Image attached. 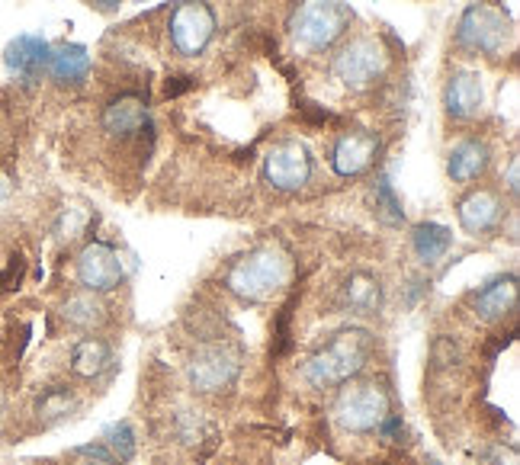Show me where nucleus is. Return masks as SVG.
Segmentation results:
<instances>
[{
	"mask_svg": "<svg viewBox=\"0 0 520 465\" xmlns=\"http://www.w3.org/2000/svg\"><path fill=\"white\" fill-rule=\"evenodd\" d=\"M373 340L366 331H341L334 334L328 347H321L309 363H305V379L318 389H328V385L347 382L354 372L363 369L366 356H370Z\"/></svg>",
	"mask_w": 520,
	"mask_h": 465,
	"instance_id": "f03ea898",
	"label": "nucleus"
},
{
	"mask_svg": "<svg viewBox=\"0 0 520 465\" xmlns=\"http://www.w3.org/2000/svg\"><path fill=\"white\" fill-rule=\"evenodd\" d=\"M411 244H415V254L424 263H437L443 254L450 251L453 235H450V228H443L437 222H427V225L415 228V238H411Z\"/></svg>",
	"mask_w": 520,
	"mask_h": 465,
	"instance_id": "412c9836",
	"label": "nucleus"
},
{
	"mask_svg": "<svg viewBox=\"0 0 520 465\" xmlns=\"http://www.w3.org/2000/svg\"><path fill=\"white\" fill-rule=\"evenodd\" d=\"M167 36H171L174 52L196 58L206 52V45L216 36V13L206 0H183L174 7L171 23H167Z\"/></svg>",
	"mask_w": 520,
	"mask_h": 465,
	"instance_id": "20e7f679",
	"label": "nucleus"
},
{
	"mask_svg": "<svg viewBox=\"0 0 520 465\" xmlns=\"http://www.w3.org/2000/svg\"><path fill=\"white\" fill-rule=\"evenodd\" d=\"M341 302H344L347 312H354V315H373L379 308V302H382L379 279L370 276V273H354L344 283Z\"/></svg>",
	"mask_w": 520,
	"mask_h": 465,
	"instance_id": "6ab92c4d",
	"label": "nucleus"
},
{
	"mask_svg": "<svg viewBox=\"0 0 520 465\" xmlns=\"http://www.w3.org/2000/svg\"><path fill=\"white\" fill-rule=\"evenodd\" d=\"M74 395L68 389H49L42 398H39V417H45V421H58V417H65L74 411Z\"/></svg>",
	"mask_w": 520,
	"mask_h": 465,
	"instance_id": "b1692460",
	"label": "nucleus"
},
{
	"mask_svg": "<svg viewBox=\"0 0 520 465\" xmlns=\"http://www.w3.org/2000/svg\"><path fill=\"white\" fill-rule=\"evenodd\" d=\"M94 4H97L100 10H116V7L122 4V0H94Z\"/></svg>",
	"mask_w": 520,
	"mask_h": 465,
	"instance_id": "cd10ccee",
	"label": "nucleus"
},
{
	"mask_svg": "<svg viewBox=\"0 0 520 465\" xmlns=\"http://www.w3.org/2000/svg\"><path fill=\"white\" fill-rule=\"evenodd\" d=\"M241 356L225 344H209L193 353L187 376L200 392H222L238 379Z\"/></svg>",
	"mask_w": 520,
	"mask_h": 465,
	"instance_id": "1a4fd4ad",
	"label": "nucleus"
},
{
	"mask_svg": "<svg viewBox=\"0 0 520 465\" xmlns=\"http://www.w3.org/2000/svg\"><path fill=\"white\" fill-rule=\"evenodd\" d=\"M81 453L94 456V459H103V462H113V453H110V449H103V446H81Z\"/></svg>",
	"mask_w": 520,
	"mask_h": 465,
	"instance_id": "a878e982",
	"label": "nucleus"
},
{
	"mask_svg": "<svg viewBox=\"0 0 520 465\" xmlns=\"http://www.w3.org/2000/svg\"><path fill=\"white\" fill-rule=\"evenodd\" d=\"M488 167V148L476 138H469V142H460L447 158V174L453 183H469L476 180L482 170Z\"/></svg>",
	"mask_w": 520,
	"mask_h": 465,
	"instance_id": "a211bd4d",
	"label": "nucleus"
},
{
	"mask_svg": "<svg viewBox=\"0 0 520 465\" xmlns=\"http://www.w3.org/2000/svg\"><path fill=\"white\" fill-rule=\"evenodd\" d=\"M148 122V103L139 93H119L103 110V129L116 138H129L135 132H142Z\"/></svg>",
	"mask_w": 520,
	"mask_h": 465,
	"instance_id": "f8f14e48",
	"label": "nucleus"
},
{
	"mask_svg": "<svg viewBox=\"0 0 520 465\" xmlns=\"http://www.w3.org/2000/svg\"><path fill=\"white\" fill-rule=\"evenodd\" d=\"M511 26L504 20V13L495 10L492 4H476L463 13L460 29H456V42L469 52L482 55H498L508 45Z\"/></svg>",
	"mask_w": 520,
	"mask_h": 465,
	"instance_id": "423d86ee",
	"label": "nucleus"
},
{
	"mask_svg": "<svg viewBox=\"0 0 520 465\" xmlns=\"http://www.w3.org/2000/svg\"><path fill=\"white\" fill-rule=\"evenodd\" d=\"M78 279L90 292H110L122 283V260L110 244L94 241L78 257Z\"/></svg>",
	"mask_w": 520,
	"mask_h": 465,
	"instance_id": "9d476101",
	"label": "nucleus"
},
{
	"mask_svg": "<svg viewBox=\"0 0 520 465\" xmlns=\"http://www.w3.org/2000/svg\"><path fill=\"white\" fill-rule=\"evenodd\" d=\"M482 103H485V90H482L479 74L456 71L447 81V90H443V106H447V113L453 119H476L482 113Z\"/></svg>",
	"mask_w": 520,
	"mask_h": 465,
	"instance_id": "ddd939ff",
	"label": "nucleus"
},
{
	"mask_svg": "<svg viewBox=\"0 0 520 465\" xmlns=\"http://www.w3.org/2000/svg\"><path fill=\"white\" fill-rule=\"evenodd\" d=\"M338 424L350 433H370L379 430L389 417V398L376 385H350L338 398Z\"/></svg>",
	"mask_w": 520,
	"mask_h": 465,
	"instance_id": "0eeeda50",
	"label": "nucleus"
},
{
	"mask_svg": "<svg viewBox=\"0 0 520 465\" xmlns=\"http://www.w3.org/2000/svg\"><path fill=\"white\" fill-rule=\"evenodd\" d=\"M379 142L370 132H344L331 148V167L338 177H357L366 167L376 161Z\"/></svg>",
	"mask_w": 520,
	"mask_h": 465,
	"instance_id": "9b49d317",
	"label": "nucleus"
},
{
	"mask_svg": "<svg viewBox=\"0 0 520 465\" xmlns=\"http://www.w3.org/2000/svg\"><path fill=\"white\" fill-rule=\"evenodd\" d=\"M514 305H517V279L514 276H498L476 292V312L485 321L504 318Z\"/></svg>",
	"mask_w": 520,
	"mask_h": 465,
	"instance_id": "dca6fc26",
	"label": "nucleus"
},
{
	"mask_svg": "<svg viewBox=\"0 0 520 465\" xmlns=\"http://www.w3.org/2000/svg\"><path fill=\"white\" fill-rule=\"evenodd\" d=\"M110 363H113V350L106 347L103 340H97V337L81 340V344L74 347V353H71V369L78 372V376H84V379L100 376V372L110 369Z\"/></svg>",
	"mask_w": 520,
	"mask_h": 465,
	"instance_id": "aec40b11",
	"label": "nucleus"
},
{
	"mask_svg": "<svg viewBox=\"0 0 520 465\" xmlns=\"http://www.w3.org/2000/svg\"><path fill=\"white\" fill-rule=\"evenodd\" d=\"M501 219V203L492 190H472L460 203V225L469 235H482V231L495 228Z\"/></svg>",
	"mask_w": 520,
	"mask_h": 465,
	"instance_id": "2eb2a0df",
	"label": "nucleus"
},
{
	"mask_svg": "<svg viewBox=\"0 0 520 465\" xmlns=\"http://www.w3.org/2000/svg\"><path fill=\"white\" fill-rule=\"evenodd\" d=\"M382 71H386V52L370 36H360L334 55V74L347 90H366L373 87Z\"/></svg>",
	"mask_w": 520,
	"mask_h": 465,
	"instance_id": "39448f33",
	"label": "nucleus"
},
{
	"mask_svg": "<svg viewBox=\"0 0 520 465\" xmlns=\"http://www.w3.org/2000/svg\"><path fill=\"white\" fill-rule=\"evenodd\" d=\"M264 177L273 190H283V193L302 190L312 177V151L302 142H293V138L273 145L264 161Z\"/></svg>",
	"mask_w": 520,
	"mask_h": 465,
	"instance_id": "6e6552de",
	"label": "nucleus"
},
{
	"mask_svg": "<svg viewBox=\"0 0 520 465\" xmlns=\"http://www.w3.org/2000/svg\"><path fill=\"white\" fill-rule=\"evenodd\" d=\"M373 203H376V215L386 225H402L405 222V212H402V203L395 199L392 193V183L386 177H379L376 190H373Z\"/></svg>",
	"mask_w": 520,
	"mask_h": 465,
	"instance_id": "5701e85b",
	"label": "nucleus"
},
{
	"mask_svg": "<svg viewBox=\"0 0 520 465\" xmlns=\"http://www.w3.org/2000/svg\"><path fill=\"white\" fill-rule=\"evenodd\" d=\"M106 443H110L113 456L129 462L132 453H135V437H132V427L129 424H113L110 430H106Z\"/></svg>",
	"mask_w": 520,
	"mask_h": 465,
	"instance_id": "393cba45",
	"label": "nucleus"
},
{
	"mask_svg": "<svg viewBox=\"0 0 520 465\" xmlns=\"http://www.w3.org/2000/svg\"><path fill=\"white\" fill-rule=\"evenodd\" d=\"M508 186H511V193H517V161H511V170H508Z\"/></svg>",
	"mask_w": 520,
	"mask_h": 465,
	"instance_id": "bb28decb",
	"label": "nucleus"
},
{
	"mask_svg": "<svg viewBox=\"0 0 520 465\" xmlns=\"http://www.w3.org/2000/svg\"><path fill=\"white\" fill-rule=\"evenodd\" d=\"M49 42H45L42 36H17L10 45H7V52H4V61H7V68L13 74H20L26 77V81H33V77L42 74V68L49 65Z\"/></svg>",
	"mask_w": 520,
	"mask_h": 465,
	"instance_id": "4468645a",
	"label": "nucleus"
},
{
	"mask_svg": "<svg viewBox=\"0 0 520 465\" xmlns=\"http://www.w3.org/2000/svg\"><path fill=\"white\" fill-rule=\"evenodd\" d=\"M289 276V260L280 247H257L228 270V289L244 302H267L283 289Z\"/></svg>",
	"mask_w": 520,
	"mask_h": 465,
	"instance_id": "f257e3e1",
	"label": "nucleus"
},
{
	"mask_svg": "<svg viewBox=\"0 0 520 465\" xmlns=\"http://www.w3.org/2000/svg\"><path fill=\"white\" fill-rule=\"evenodd\" d=\"M354 13H350L341 0H305L293 10L289 17V36H293L296 45L309 52H321V49H331L338 42Z\"/></svg>",
	"mask_w": 520,
	"mask_h": 465,
	"instance_id": "7ed1b4c3",
	"label": "nucleus"
},
{
	"mask_svg": "<svg viewBox=\"0 0 520 465\" xmlns=\"http://www.w3.org/2000/svg\"><path fill=\"white\" fill-rule=\"evenodd\" d=\"M49 74L55 77L58 84H81L84 77L90 74V55L84 45L78 42H65L49 55Z\"/></svg>",
	"mask_w": 520,
	"mask_h": 465,
	"instance_id": "f3484780",
	"label": "nucleus"
},
{
	"mask_svg": "<svg viewBox=\"0 0 520 465\" xmlns=\"http://www.w3.org/2000/svg\"><path fill=\"white\" fill-rule=\"evenodd\" d=\"M65 318L74 324V328H94L106 318L100 299H94V292H81V296H71L65 302Z\"/></svg>",
	"mask_w": 520,
	"mask_h": 465,
	"instance_id": "4be33fe9",
	"label": "nucleus"
}]
</instances>
